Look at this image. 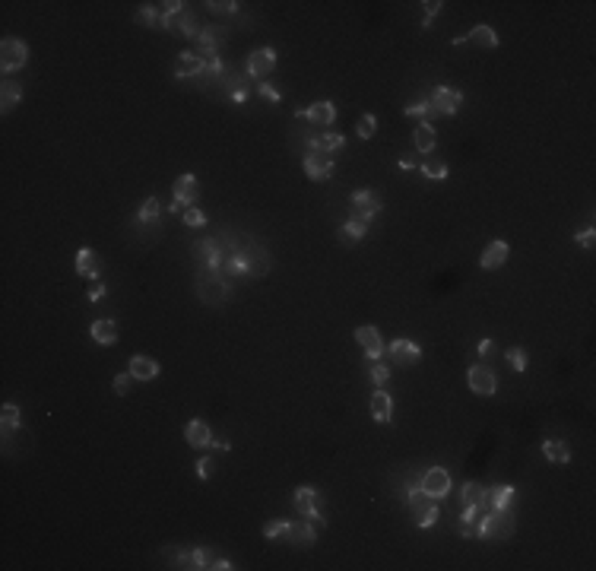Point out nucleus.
Returning <instances> with one entry per match:
<instances>
[{
	"label": "nucleus",
	"instance_id": "nucleus-1",
	"mask_svg": "<svg viewBox=\"0 0 596 571\" xmlns=\"http://www.w3.org/2000/svg\"><path fill=\"white\" fill-rule=\"evenodd\" d=\"M197 298L203 305H222L232 298V280L222 270L197 267Z\"/></svg>",
	"mask_w": 596,
	"mask_h": 571
},
{
	"label": "nucleus",
	"instance_id": "nucleus-2",
	"mask_svg": "<svg viewBox=\"0 0 596 571\" xmlns=\"http://www.w3.org/2000/svg\"><path fill=\"white\" fill-rule=\"evenodd\" d=\"M406 505L412 508V521H416V527L429 530L438 523V499H431L425 489H412L409 495H406Z\"/></svg>",
	"mask_w": 596,
	"mask_h": 571
},
{
	"label": "nucleus",
	"instance_id": "nucleus-3",
	"mask_svg": "<svg viewBox=\"0 0 596 571\" xmlns=\"http://www.w3.org/2000/svg\"><path fill=\"white\" fill-rule=\"evenodd\" d=\"M514 536V514L511 511H492L482 514V523H479V540L485 543H501Z\"/></svg>",
	"mask_w": 596,
	"mask_h": 571
},
{
	"label": "nucleus",
	"instance_id": "nucleus-4",
	"mask_svg": "<svg viewBox=\"0 0 596 571\" xmlns=\"http://www.w3.org/2000/svg\"><path fill=\"white\" fill-rule=\"evenodd\" d=\"M292 499H295L298 514H302L304 521H311L314 527H324V523H327V518L321 514V495H317L314 486H298Z\"/></svg>",
	"mask_w": 596,
	"mask_h": 571
},
{
	"label": "nucleus",
	"instance_id": "nucleus-5",
	"mask_svg": "<svg viewBox=\"0 0 596 571\" xmlns=\"http://www.w3.org/2000/svg\"><path fill=\"white\" fill-rule=\"evenodd\" d=\"M381 197L375 194V190H355L349 200V210H352V219L358 222H371L377 213H381Z\"/></svg>",
	"mask_w": 596,
	"mask_h": 571
},
{
	"label": "nucleus",
	"instance_id": "nucleus-6",
	"mask_svg": "<svg viewBox=\"0 0 596 571\" xmlns=\"http://www.w3.org/2000/svg\"><path fill=\"white\" fill-rule=\"evenodd\" d=\"M429 105L435 114H447V118H451V114H457L460 105H463V92L451 89V86H435L429 95Z\"/></svg>",
	"mask_w": 596,
	"mask_h": 571
},
{
	"label": "nucleus",
	"instance_id": "nucleus-7",
	"mask_svg": "<svg viewBox=\"0 0 596 571\" xmlns=\"http://www.w3.org/2000/svg\"><path fill=\"white\" fill-rule=\"evenodd\" d=\"M273 67H276V51L273 48H257V51H250L248 54V67H245V73L250 80H267L270 73H273Z\"/></svg>",
	"mask_w": 596,
	"mask_h": 571
},
{
	"label": "nucleus",
	"instance_id": "nucleus-8",
	"mask_svg": "<svg viewBox=\"0 0 596 571\" xmlns=\"http://www.w3.org/2000/svg\"><path fill=\"white\" fill-rule=\"evenodd\" d=\"M194 257L200 261V267L222 270V263H226V248H222L219 238H203L200 244H194Z\"/></svg>",
	"mask_w": 596,
	"mask_h": 571
},
{
	"label": "nucleus",
	"instance_id": "nucleus-9",
	"mask_svg": "<svg viewBox=\"0 0 596 571\" xmlns=\"http://www.w3.org/2000/svg\"><path fill=\"white\" fill-rule=\"evenodd\" d=\"M26 60H29V45L19 42V38H4V45H0V67H4V73L19 70Z\"/></svg>",
	"mask_w": 596,
	"mask_h": 571
},
{
	"label": "nucleus",
	"instance_id": "nucleus-10",
	"mask_svg": "<svg viewBox=\"0 0 596 571\" xmlns=\"http://www.w3.org/2000/svg\"><path fill=\"white\" fill-rule=\"evenodd\" d=\"M355 343L362 346V352H365V359L368 362H381V356H384V339H381V330L377 327H371V324H365V327H358L355 330Z\"/></svg>",
	"mask_w": 596,
	"mask_h": 571
},
{
	"label": "nucleus",
	"instance_id": "nucleus-11",
	"mask_svg": "<svg viewBox=\"0 0 596 571\" xmlns=\"http://www.w3.org/2000/svg\"><path fill=\"white\" fill-rule=\"evenodd\" d=\"M295 118L311 121L314 127H330L336 121V105L330 99L314 102V105H308V108H295Z\"/></svg>",
	"mask_w": 596,
	"mask_h": 571
},
{
	"label": "nucleus",
	"instance_id": "nucleus-12",
	"mask_svg": "<svg viewBox=\"0 0 596 571\" xmlns=\"http://www.w3.org/2000/svg\"><path fill=\"white\" fill-rule=\"evenodd\" d=\"M466 381H470V391L479 393V397H492L498 391V381H495V371L489 365H470L466 371Z\"/></svg>",
	"mask_w": 596,
	"mask_h": 571
},
{
	"label": "nucleus",
	"instance_id": "nucleus-13",
	"mask_svg": "<svg viewBox=\"0 0 596 571\" xmlns=\"http://www.w3.org/2000/svg\"><path fill=\"white\" fill-rule=\"evenodd\" d=\"M384 356H390V362H399V365H416L419 359H422V346L406 337H397L394 343L384 349Z\"/></svg>",
	"mask_w": 596,
	"mask_h": 571
},
{
	"label": "nucleus",
	"instance_id": "nucleus-14",
	"mask_svg": "<svg viewBox=\"0 0 596 571\" xmlns=\"http://www.w3.org/2000/svg\"><path fill=\"white\" fill-rule=\"evenodd\" d=\"M343 143H346V137L336 134V131H311L308 134V149H311V153L333 156V153H340V149H343Z\"/></svg>",
	"mask_w": 596,
	"mask_h": 571
},
{
	"label": "nucleus",
	"instance_id": "nucleus-15",
	"mask_svg": "<svg viewBox=\"0 0 596 571\" xmlns=\"http://www.w3.org/2000/svg\"><path fill=\"white\" fill-rule=\"evenodd\" d=\"M222 42H226V29H219V26H206V29H200V36H197V54L203 60L219 58V45Z\"/></svg>",
	"mask_w": 596,
	"mask_h": 571
},
{
	"label": "nucleus",
	"instance_id": "nucleus-16",
	"mask_svg": "<svg viewBox=\"0 0 596 571\" xmlns=\"http://www.w3.org/2000/svg\"><path fill=\"white\" fill-rule=\"evenodd\" d=\"M422 489L431 499H444V495L451 492V473H447L444 467H429V470L422 473Z\"/></svg>",
	"mask_w": 596,
	"mask_h": 571
},
{
	"label": "nucleus",
	"instance_id": "nucleus-17",
	"mask_svg": "<svg viewBox=\"0 0 596 571\" xmlns=\"http://www.w3.org/2000/svg\"><path fill=\"white\" fill-rule=\"evenodd\" d=\"M304 175H308L311 181H327L330 175H333V159L330 156H324V153H304Z\"/></svg>",
	"mask_w": 596,
	"mask_h": 571
},
{
	"label": "nucleus",
	"instance_id": "nucleus-18",
	"mask_svg": "<svg viewBox=\"0 0 596 571\" xmlns=\"http://www.w3.org/2000/svg\"><path fill=\"white\" fill-rule=\"evenodd\" d=\"M213 549H181L178 555H175L172 565L175 568H191V571H200V568H209V562H213Z\"/></svg>",
	"mask_w": 596,
	"mask_h": 571
},
{
	"label": "nucleus",
	"instance_id": "nucleus-19",
	"mask_svg": "<svg viewBox=\"0 0 596 571\" xmlns=\"http://www.w3.org/2000/svg\"><path fill=\"white\" fill-rule=\"evenodd\" d=\"M286 540L292 546H302V549H311L317 540V527L311 521H289V530H286Z\"/></svg>",
	"mask_w": 596,
	"mask_h": 571
},
{
	"label": "nucleus",
	"instance_id": "nucleus-20",
	"mask_svg": "<svg viewBox=\"0 0 596 571\" xmlns=\"http://www.w3.org/2000/svg\"><path fill=\"white\" fill-rule=\"evenodd\" d=\"M172 190H175L172 200H178L181 207H197V197H200L197 175H181V178L172 185Z\"/></svg>",
	"mask_w": 596,
	"mask_h": 571
},
{
	"label": "nucleus",
	"instance_id": "nucleus-21",
	"mask_svg": "<svg viewBox=\"0 0 596 571\" xmlns=\"http://www.w3.org/2000/svg\"><path fill=\"white\" fill-rule=\"evenodd\" d=\"M460 501H463V508H485V511H489V489H485L482 482L470 479L460 489Z\"/></svg>",
	"mask_w": 596,
	"mask_h": 571
},
{
	"label": "nucleus",
	"instance_id": "nucleus-22",
	"mask_svg": "<svg viewBox=\"0 0 596 571\" xmlns=\"http://www.w3.org/2000/svg\"><path fill=\"white\" fill-rule=\"evenodd\" d=\"M77 273L83 276V280H99V273H101V257H99L92 248H79V251H77Z\"/></svg>",
	"mask_w": 596,
	"mask_h": 571
},
{
	"label": "nucleus",
	"instance_id": "nucleus-23",
	"mask_svg": "<svg viewBox=\"0 0 596 571\" xmlns=\"http://www.w3.org/2000/svg\"><path fill=\"white\" fill-rule=\"evenodd\" d=\"M371 419L381 425H387L394 419V400H390L387 391H375L371 393Z\"/></svg>",
	"mask_w": 596,
	"mask_h": 571
},
{
	"label": "nucleus",
	"instance_id": "nucleus-24",
	"mask_svg": "<svg viewBox=\"0 0 596 571\" xmlns=\"http://www.w3.org/2000/svg\"><path fill=\"white\" fill-rule=\"evenodd\" d=\"M507 254H511V248H507V241H492L489 248L482 251V257H479V263H482V270H498L507 263Z\"/></svg>",
	"mask_w": 596,
	"mask_h": 571
},
{
	"label": "nucleus",
	"instance_id": "nucleus-25",
	"mask_svg": "<svg viewBox=\"0 0 596 571\" xmlns=\"http://www.w3.org/2000/svg\"><path fill=\"white\" fill-rule=\"evenodd\" d=\"M200 73H203V58H200L197 51L178 54V64H175V77H178V80H187V77L197 80Z\"/></svg>",
	"mask_w": 596,
	"mask_h": 571
},
{
	"label": "nucleus",
	"instance_id": "nucleus-26",
	"mask_svg": "<svg viewBox=\"0 0 596 571\" xmlns=\"http://www.w3.org/2000/svg\"><path fill=\"white\" fill-rule=\"evenodd\" d=\"M482 514L485 508H463V514H460V536H466V540H479V523H482Z\"/></svg>",
	"mask_w": 596,
	"mask_h": 571
},
{
	"label": "nucleus",
	"instance_id": "nucleus-27",
	"mask_svg": "<svg viewBox=\"0 0 596 571\" xmlns=\"http://www.w3.org/2000/svg\"><path fill=\"white\" fill-rule=\"evenodd\" d=\"M184 441L191 447H209V441H213V432H209V425L203 423V419H191V423L184 425Z\"/></svg>",
	"mask_w": 596,
	"mask_h": 571
},
{
	"label": "nucleus",
	"instance_id": "nucleus-28",
	"mask_svg": "<svg viewBox=\"0 0 596 571\" xmlns=\"http://www.w3.org/2000/svg\"><path fill=\"white\" fill-rule=\"evenodd\" d=\"M89 337L96 339L99 346H114L118 343V324H114L111 317H99V321L89 327Z\"/></svg>",
	"mask_w": 596,
	"mask_h": 571
},
{
	"label": "nucleus",
	"instance_id": "nucleus-29",
	"mask_svg": "<svg viewBox=\"0 0 596 571\" xmlns=\"http://www.w3.org/2000/svg\"><path fill=\"white\" fill-rule=\"evenodd\" d=\"M248 257H250V276H267L273 261H270V251L260 248V244L248 241Z\"/></svg>",
	"mask_w": 596,
	"mask_h": 571
},
{
	"label": "nucleus",
	"instance_id": "nucleus-30",
	"mask_svg": "<svg viewBox=\"0 0 596 571\" xmlns=\"http://www.w3.org/2000/svg\"><path fill=\"white\" fill-rule=\"evenodd\" d=\"M514 499H517V489L514 486H492L489 489V508L492 511H511Z\"/></svg>",
	"mask_w": 596,
	"mask_h": 571
},
{
	"label": "nucleus",
	"instance_id": "nucleus-31",
	"mask_svg": "<svg viewBox=\"0 0 596 571\" xmlns=\"http://www.w3.org/2000/svg\"><path fill=\"white\" fill-rule=\"evenodd\" d=\"M543 454H546L548 464H555V467H565L568 460H571V447H568L561 438H548V441H543Z\"/></svg>",
	"mask_w": 596,
	"mask_h": 571
},
{
	"label": "nucleus",
	"instance_id": "nucleus-32",
	"mask_svg": "<svg viewBox=\"0 0 596 571\" xmlns=\"http://www.w3.org/2000/svg\"><path fill=\"white\" fill-rule=\"evenodd\" d=\"M159 219H162V203L155 197H146L137 210V222L140 226H149V229H159Z\"/></svg>",
	"mask_w": 596,
	"mask_h": 571
},
{
	"label": "nucleus",
	"instance_id": "nucleus-33",
	"mask_svg": "<svg viewBox=\"0 0 596 571\" xmlns=\"http://www.w3.org/2000/svg\"><path fill=\"white\" fill-rule=\"evenodd\" d=\"M133 375V381H153L155 375H159V362L155 359H149V356H133L131 359V369H127Z\"/></svg>",
	"mask_w": 596,
	"mask_h": 571
},
{
	"label": "nucleus",
	"instance_id": "nucleus-34",
	"mask_svg": "<svg viewBox=\"0 0 596 571\" xmlns=\"http://www.w3.org/2000/svg\"><path fill=\"white\" fill-rule=\"evenodd\" d=\"M365 232H368V222H358V219H349V222H343L340 229H336V235H340V244H358L365 238Z\"/></svg>",
	"mask_w": 596,
	"mask_h": 571
},
{
	"label": "nucleus",
	"instance_id": "nucleus-35",
	"mask_svg": "<svg viewBox=\"0 0 596 571\" xmlns=\"http://www.w3.org/2000/svg\"><path fill=\"white\" fill-rule=\"evenodd\" d=\"M435 146H438V131L431 127V121H422V124L416 127V149L422 156H429Z\"/></svg>",
	"mask_w": 596,
	"mask_h": 571
},
{
	"label": "nucleus",
	"instance_id": "nucleus-36",
	"mask_svg": "<svg viewBox=\"0 0 596 571\" xmlns=\"http://www.w3.org/2000/svg\"><path fill=\"white\" fill-rule=\"evenodd\" d=\"M19 102H23V86L13 83V80H4V86H0V108L13 112Z\"/></svg>",
	"mask_w": 596,
	"mask_h": 571
},
{
	"label": "nucleus",
	"instance_id": "nucleus-37",
	"mask_svg": "<svg viewBox=\"0 0 596 571\" xmlns=\"http://www.w3.org/2000/svg\"><path fill=\"white\" fill-rule=\"evenodd\" d=\"M466 42L479 45V48H498V36L492 26H476V29H470V36H466Z\"/></svg>",
	"mask_w": 596,
	"mask_h": 571
},
{
	"label": "nucleus",
	"instance_id": "nucleus-38",
	"mask_svg": "<svg viewBox=\"0 0 596 571\" xmlns=\"http://www.w3.org/2000/svg\"><path fill=\"white\" fill-rule=\"evenodd\" d=\"M0 423H4V435L16 432L19 425H23V413H19L16 403H4V410H0Z\"/></svg>",
	"mask_w": 596,
	"mask_h": 571
},
{
	"label": "nucleus",
	"instance_id": "nucleus-39",
	"mask_svg": "<svg viewBox=\"0 0 596 571\" xmlns=\"http://www.w3.org/2000/svg\"><path fill=\"white\" fill-rule=\"evenodd\" d=\"M419 172H422L425 178H431V181H444L451 168H447V162H444V159H425L422 165H419Z\"/></svg>",
	"mask_w": 596,
	"mask_h": 571
},
{
	"label": "nucleus",
	"instance_id": "nucleus-40",
	"mask_svg": "<svg viewBox=\"0 0 596 571\" xmlns=\"http://www.w3.org/2000/svg\"><path fill=\"white\" fill-rule=\"evenodd\" d=\"M175 29H178V32H181V36H184V38H194V42H197V36H200V26H197V19H194V16H191V13H187V10L181 13L178 19H175ZM175 29H172V32H175Z\"/></svg>",
	"mask_w": 596,
	"mask_h": 571
},
{
	"label": "nucleus",
	"instance_id": "nucleus-41",
	"mask_svg": "<svg viewBox=\"0 0 596 571\" xmlns=\"http://www.w3.org/2000/svg\"><path fill=\"white\" fill-rule=\"evenodd\" d=\"M504 362L511 365L514 371H526V365H530V356H526L524 346H511V349L504 352Z\"/></svg>",
	"mask_w": 596,
	"mask_h": 571
},
{
	"label": "nucleus",
	"instance_id": "nucleus-42",
	"mask_svg": "<svg viewBox=\"0 0 596 571\" xmlns=\"http://www.w3.org/2000/svg\"><path fill=\"white\" fill-rule=\"evenodd\" d=\"M137 23L143 26H159L162 23V13H159V4H143L137 10Z\"/></svg>",
	"mask_w": 596,
	"mask_h": 571
},
{
	"label": "nucleus",
	"instance_id": "nucleus-43",
	"mask_svg": "<svg viewBox=\"0 0 596 571\" xmlns=\"http://www.w3.org/2000/svg\"><path fill=\"white\" fill-rule=\"evenodd\" d=\"M368 378H371V384H375V387H384L390 381V365L387 362H371Z\"/></svg>",
	"mask_w": 596,
	"mask_h": 571
},
{
	"label": "nucleus",
	"instance_id": "nucleus-44",
	"mask_svg": "<svg viewBox=\"0 0 596 571\" xmlns=\"http://www.w3.org/2000/svg\"><path fill=\"white\" fill-rule=\"evenodd\" d=\"M355 134L362 140H371L377 134V118L375 114H362V118H358V124H355Z\"/></svg>",
	"mask_w": 596,
	"mask_h": 571
},
{
	"label": "nucleus",
	"instance_id": "nucleus-45",
	"mask_svg": "<svg viewBox=\"0 0 596 571\" xmlns=\"http://www.w3.org/2000/svg\"><path fill=\"white\" fill-rule=\"evenodd\" d=\"M403 112L409 114V118H419V121H429V118H435V112H431L429 99H425V102H412V105H406Z\"/></svg>",
	"mask_w": 596,
	"mask_h": 571
},
{
	"label": "nucleus",
	"instance_id": "nucleus-46",
	"mask_svg": "<svg viewBox=\"0 0 596 571\" xmlns=\"http://www.w3.org/2000/svg\"><path fill=\"white\" fill-rule=\"evenodd\" d=\"M184 226L187 229H203L206 226V213H203L200 207H187L184 210Z\"/></svg>",
	"mask_w": 596,
	"mask_h": 571
},
{
	"label": "nucleus",
	"instance_id": "nucleus-47",
	"mask_svg": "<svg viewBox=\"0 0 596 571\" xmlns=\"http://www.w3.org/2000/svg\"><path fill=\"white\" fill-rule=\"evenodd\" d=\"M286 530H289V521H270L263 527V536L267 540H280V536H286Z\"/></svg>",
	"mask_w": 596,
	"mask_h": 571
},
{
	"label": "nucleus",
	"instance_id": "nucleus-48",
	"mask_svg": "<svg viewBox=\"0 0 596 571\" xmlns=\"http://www.w3.org/2000/svg\"><path fill=\"white\" fill-rule=\"evenodd\" d=\"M194 473H197V479H213L216 473V460L213 457H200L197 467H194Z\"/></svg>",
	"mask_w": 596,
	"mask_h": 571
},
{
	"label": "nucleus",
	"instance_id": "nucleus-49",
	"mask_svg": "<svg viewBox=\"0 0 596 571\" xmlns=\"http://www.w3.org/2000/svg\"><path fill=\"white\" fill-rule=\"evenodd\" d=\"M131 381H133V375L131 371H121V375H114V393H118V397H124L127 391H131Z\"/></svg>",
	"mask_w": 596,
	"mask_h": 571
},
{
	"label": "nucleus",
	"instance_id": "nucleus-50",
	"mask_svg": "<svg viewBox=\"0 0 596 571\" xmlns=\"http://www.w3.org/2000/svg\"><path fill=\"white\" fill-rule=\"evenodd\" d=\"M257 92H260V95H263V99H267V102H273V105H280V102H282L280 89H276V86H270V83H263V80H260V83H257Z\"/></svg>",
	"mask_w": 596,
	"mask_h": 571
},
{
	"label": "nucleus",
	"instance_id": "nucleus-51",
	"mask_svg": "<svg viewBox=\"0 0 596 571\" xmlns=\"http://www.w3.org/2000/svg\"><path fill=\"white\" fill-rule=\"evenodd\" d=\"M209 13H235L238 10V4L235 0H209Z\"/></svg>",
	"mask_w": 596,
	"mask_h": 571
},
{
	"label": "nucleus",
	"instance_id": "nucleus-52",
	"mask_svg": "<svg viewBox=\"0 0 596 571\" xmlns=\"http://www.w3.org/2000/svg\"><path fill=\"white\" fill-rule=\"evenodd\" d=\"M441 0H429V4H425V16H422V29H429L431 26V19L438 16V10H441Z\"/></svg>",
	"mask_w": 596,
	"mask_h": 571
},
{
	"label": "nucleus",
	"instance_id": "nucleus-53",
	"mask_svg": "<svg viewBox=\"0 0 596 571\" xmlns=\"http://www.w3.org/2000/svg\"><path fill=\"white\" fill-rule=\"evenodd\" d=\"M86 295H89V302H101V298H105V283L92 280V286H89V292H86Z\"/></svg>",
	"mask_w": 596,
	"mask_h": 571
},
{
	"label": "nucleus",
	"instance_id": "nucleus-54",
	"mask_svg": "<svg viewBox=\"0 0 596 571\" xmlns=\"http://www.w3.org/2000/svg\"><path fill=\"white\" fill-rule=\"evenodd\" d=\"M574 241H578L580 248H593V241H596V232H593V229H584V232H578V235H574Z\"/></svg>",
	"mask_w": 596,
	"mask_h": 571
},
{
	"label": "nucleus",
	"instance_id": "nucleus-55",
	"mask_svg": "<svg viewBox=\"0 0 596 571\" xmlns=\"http://www.w3.org/2000/svg\"><path fill=\"white\" fill-rule=\"evenodd\" d=\"M397 165H399V168H406V172H412V168H419L422 162H419L412 153H406V156H399V159H397Z\"/></svg>",
	"mask_w": 596,
	"mask_h": 571
},
{
	"label": "nucleus",
	"instance_id": "nucleus-56",
	"mask_svg": "<svg viewBox=\"0 0 596 571\" xmlns=\"http://www.w3.org/2000/svg\"><path fill=\"white\" fill-rule=\"evenodd\" d=\"M492 356H495V343L485 337L482 343H479V359H492Z\"/></svg>",
	"mask_w": 596,
	"mask_h": 571
},
{
	"label": "nucleus",
	"instance_id": "nucleus-57",
	"mask_svg": "<svg viewBox=\"0 0 596 571\" xmlns=\"http://www.w3.org/2000/svg\"><path fill=\"white\" fill-rule=\"evenodd\" d=\"M209 447H213V451H228L232 441H228V438H213V441H209Z\"/></svg>",
	"mask_w": 596,
	"mask_h": 571
},
{
	"label": "nucleus",
	"instance_id": "nucleus-58",
	"mask_svg": "<svg viewBox=\"0 0 596 571\" xmlns=\"http://www.w3.org/2000/svg\"><path fill=\"white\" fill-rule=\"evenodd\" d=\"M209 568H216V571H232L235 565H232L228 559H213V562H209Z\"/></svg>",
	"mask_w": 596,
	"mask_h": 571
}]
</instances>
